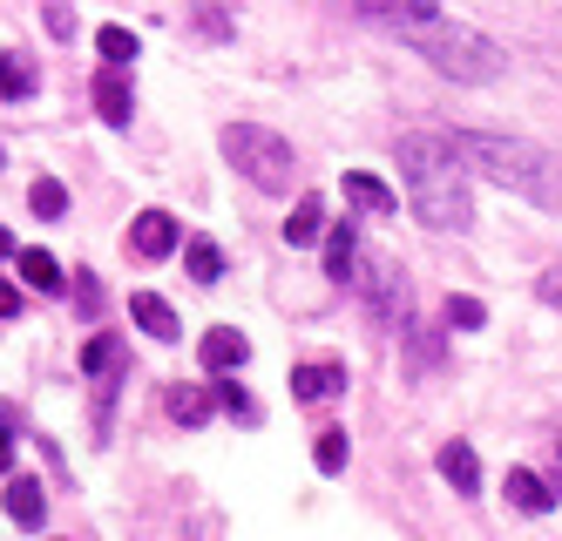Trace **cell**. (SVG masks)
Segmentation results:
<instances>
[{
  "label": "cell",
  "mask_w": 562,
  "mask_h": 541,
  "mask_svg": "<svg viewBox=\"0 0 562 541\" xmlns=\"http://www.w3.org/2000/svg\"><path fill=\"white\" fill-rule=\"evenodd\" d=\"M224 156H231V170L245 177V183H258L265 196H285L292 190V143L278 136V129H265V122H224Z\"/></svg>",
  "instance_id": "4"
},
{
  "label": "cell",
  "mask_w": 562,
  "mask_h": 541,
  "mask_svg": "<svg viewBox=\"0 0 562 541\" xmlns=\"http://www.w3.org/2000/svg\"><path fill=\"white\" fill-rule=\"evenodd\" d=\"M448 149L468 177H488L515 196L542 203V211H562V156H549L542 143L495 136V129H448Z\"/></svg>",
  "instance_id": "2"
},
{
  "label": "cell",
  "mask_w": 562,
  "mask_h": 541,
  "mask_svg": "<svg viewBox=\"0 0 562 541\" xmlns=\"http://www.w3.org/2000/svg\"><path fill=\"white\" fill-rule=\"evenodd\" d=\"M0 258H14V237L8 230H0Z\"/></svg>",
  "instance_id": "31"
},
{
  "label": "cell",
  "mask_w": 562,
  "mask_h": 541,
  "mask_svg": "<svg viewBox=\"0 0 562 541\" xmlns=\"http://www.w3.org/2000/svg\"><path fill=\"white\" fill-rule=\"evenodd\" d=\"M34 95V68H21L14 55H0V102H21Z\"/></svg>",
  "instance_id": "23"
},
{
  "label": "cell",
  "mask_w": 562,
  "mask_h": 541,
  "mask_svg": "<svg viewBox=\"0 0 562 541\" xmlns=\"http://www.w3.org/2000/svg\"><path fill=\"white\" fill-rule=\"evenodd\" d=\"M130 81H123V68H102L95 75V115L109 122V129H130Z\"/></svg>",
  "instance_id": "8"
},
{
  "label": "cell",
  "mask_w": 562,
  "mask_h": 541,
  "mask_svg": "<svg viewBox=\"0 0 562 541\" xmlns=\"http://www.w3.org/2000/svg\"><path fill=\"white\" fill-rule=\"evenodd\" d=\"M196 359H204V372H237V365L251 359V339L237 325H211L204 346H196Z\"/></svg>",
  "instance_id": "6"
},
{
  "label": "cell",
  "mask_w": 562,
  "mask_h": 541,
  "mask_svg": "<svg viewBox=\"0 0 562 541\" xmlns=\"http://www.w3.org/2000/svg\"><path fill=\"white\" fill-rule=\"evenodd\" d=\"M346 453H352L346 427H318V447H312V461H318V474H339V467H346Z\"/></svg>",
  "instance_id": "20"
},
{
  "label": "cell",
  "mask_w": 562,
  "mask_h": 541,
  "mask_svg": "<svg viewBox=\"0 0 562 541\" xmlns=\"http://www.w3.org/2000/svg\"><path fill=\"white\" fill-rule=\"evenodd\" d=\"M183 264H190L196 284H217V278H224V251H217L211 237H190V244H183Z\"/></svg>",
  "instance_id": "19"
},
{
  "label": "cell",
  "mask_w": 562,
  "mask_h": 541,
  "mask_svg": "<svg viewBox=\"0 0 562 541\" xmlns=\"http://www.w3.org/2000/svg\"><path fill=\"white\" fill-rule=\"evenodd\" d=\"M8 312H21V291H14V284H0V318H8Z\"/></svg>",
  "instance_id": "30"
},
{
  "label": "cell",
  "mask_w": 562,
  "mask_h": 541,
  "mask_svg": "<svg viewBox=\"0 0 562 541\" xmlns=\"http://www.w3.org/2000/svg\"><path fill=\"white\" fill-rule=\"evenodd\" d=\"M0 474H14V433H8V406H0Z\"/></svg>",
  "instance_id": "27"
},
{
  "label": "cell",
  "mask_w": 562,
  "mask_h": 541,
  "mask_svg": "<svg viewBox=\"0 0 562 541\" xmlns=\"http://www.w3.org/2000/svg\"><path fill=\"white\" fill-rule=\"evenodd\" d=\"M115 365H123V339H115V331H95V339L82 346V372H89V380H102V386H115L109 380Z\"/></svg>",
  "instance_id": "15"
},
{
  "label": "cell",
  "mask_w": 562,
  "mask_h": 541,
  "mask_svg": "<svg viewBox=\"0 0 562 541\" xmlns=\"http://www.w3.org/2000/svg\"><path fill=\"white\" fill-rule=\"evenodd\" d=\"M333 393H346V365H299L292 372V399H305V406H318V399H333Z\"/></svg>",
  "instance_id": "9"
},
{
  "label": "cell",
  "mask_w": 562,
  "mask_h": 541,
  "mask_svg": "<svg viewBox=\"0 0 562 541\" xmlns=\"http://www.w3.org/2000/svg\"><path fill=\"white\" fill-rule=\"evenodd\" d=\"M400 183H407V203L427 230H468L474 203H468V170L454 162L448 136L434 129H407L400 136Z\"/></svg>",
  "instance_id": "3"
},
{
  "label": "cell",
  "mask_w": 562,
  "mask_h": 541,
  "mask_svg": "<svg viewBox=\"0 0 562 541\" xmlns=\"http://www.w3.org/2000/svg\"><path fill=\"white\" fill-rule=\"evenodd\" d=\"M42 14H48V34H75V21H68V8H61V0H48Z\"/></svg>",
  "instance_id": "28"
},
{
  "label": "cell",
  "mask_w": 562,
  "mask_h": 541,
  "mask_svg": "<svg viewBox=\"0 0 562 541\" xmlns=\"http://www.w3.org/2000/svg\"><path fill=\"white\" fill-rule=\"evenodd\" d=\"M211 406H217L211 386H170V420H183V427H204Z\"/></svg>",
  "instance_id": "16"
},
{
  "label": "cell",
  "mask_w": 562,
  "mask_h": 541,
  "mask_svg": "<svg viewBox=\"0 0 562 541\" xmlns=\"http://www.w3.org/2000/svg\"><path fill=\"white\" fill-rule=\"evenodd\" d=\"M481 318H488V312H481V298H448V325L454 331H474Z\"/></svg>",
  "instance_id": "26"
},
{
  "label": "cell",
  "mask_w": 562,
  "mask_h": 541,
  "mask_svg": "<svg viewBox=\"0 0 562 541\" xmlns=\"http://www.w3.org/2000/svg\"><path fill=\"white\" fill-rule=\"evenodd\" d=\"M217 406H224V413H237V420H258V406H251V393L237 386V380H217Z\"/></svg>",
  "instance_id": "25"
},
{
  "label": "cell",
  "mask_w": 562,
  "mask_h": 541,
  "mask_svg": "<svg viewBox=\"0 0 562 541\" xmlns=\"http://www.w3.org/2000/svg\"><path fill=\"white\" fill-rule=\"evenodd\" d=\"M555 501H562V481H555Z\"/></svg>",
  "instance_id": "32"
},
{
  "label": "cell",
  "mask_w": 562,
  "mask_h": 541,
  "mask_svg": "<svg viewBox=\"0 0 562 541\" xmlns=\"http://www.w3.org/2000/svg\"><path fill=\"white\" fill-rule=\"evenodd\" d=\"M14 264H21V278H27L34 291H61V264H55L48 251H21Z\"/></svg>",
  "instance_id": "21"
},
{
  "label": "cell",
  "mask_w": 562,
  "mask_h": 541,
  "mask_svg": "<svg viewBox=\"0 0 562 541\" xmlns=\"http://www.w3.org/2000/svg\"><path fill=\"white\" fill-rule=\"evenodd\" d=\"M352 264H359V237H352V224H333L326 230V278L352 284Z\"/></svg>",
  "instance_id": "13"
},
{
  "label": "cell",
  "mask_w": 562,
  "mask_h": 541,
  "mask_svg": "<svg viewBox=\"0 0 562 541\" xmlns=\"http://www.w3.org/2000/svg\"><path fill=\"white\" fill-rule=\"evenodd\" d=\"M130 318L149 331V339H177V331H183V325H177V312L156 298V291H136V298H130Z\"/></svg>",
  "instance_id": "12"
},
{
  "label": "cell",
  "mask_w": 562,
  "mask_h": 541,
  "mask_svg": "<svg viewBox=\"0 0 562 541\" xmlns=\"http://www.w3.org/2000/svg\"><path fill=\"white\" fill-rule=\"evenodd\" d=\"M130 244H136V258H170L177 244H183V230H177L170 211H143L136 230H130Z\"/></svg>",
  "instance_id": "7"
},
{
  "label": "cell",
  "mask_w": 562,
  "mask_h": 541,
  "mask_svg": "<svg viewBox=\"0 0 562 541\" xmlns=\"http://www.w3.org/2000/svg\"><path fill=\"white\" fill-rule=\"evenodd\" d=\"M555 447H562V440H555Z\"/></svg>",
  "instance_id": "33"
},
{
  "label": "cell",
  "mask_w": 562,
  "mask_h": 541,
  "mask_svg": "<svg viewBox=\"0 0 562 541\" xmlns=\"http://www.w3.org/2000/svg\"><path fill=\"white\" fill-rule=\"evenodd\" d=\"M359 14L393 27L434 75H448V81H474L481 89V81H502V68H508L502 41H488L481 27H468L454 14H440L434 0H359Z\"/></svg>",
  "instance_id": "1"
},
{
  "label": "cell",
  "mask_w": 562,
  "mask_h": 541,
  "mask_svg": "<svg viewBox=\"0 0 562 541\" xmlns=\"http://www.w3.org/2000/svg\"><path fill=\"white\" fill-rule=\"evenodd\" d=\"M318 230H326V196H299L292 217H285V244L299 251V244H312Z\"/></svg>",
  "instance_id": "14"
},
{
  "label": "cell",
  "mask_w": 562,
  "mask_h": 541,
  "mask_svg": "<svg viewBox=\"0 0 562 541\" xmlns=\"http://www.w3.org/2000/svg\"><path fill=\"white\" fill-rule=\"evenodd\" d=\"M27 203H34V217H48V224H55V217L68 211V190H61L55 177H42V183H34V190H27Z\"/></svg>",
  "instance_id": "24"
},
{
  "label": "cell",
  "mask_w": 562,
  "mask_h": 541,
  "mask_svg": "<svg viewBox=\"0 0 562 541\" xmlns=\"http://www.w3.org/2000/svg\"><path fill=\"white\" fill-rule=\"evenodd\" d=\"M346 196L359 203V211H380V217H386V211H400V196H393L380 177H367V170H352V177H346Z\"/></svg>",
  "instance_id": "18"
},
{
  "label": "cell",
  "mask_w": 562,
  "mask_h": 541,
  "mask_svg": "<svg viewBox=\"0 0 562 541\" xmlns=\"http://www.w3.org/2000/svg\"><path fill=\"white\" fill-rule=\"evenodd\" d=\"M8 515H14L21 528H42V515H48V501H42V487H34L27 474H14V481H8Z\"/></svg>",
  "instance_id": "17"
},
{
  "label": "cell",
  "mask_w": 562,
  "mask_h": 541,
  "mask_svg": "<svg viewBox=\"0 0 562 541\" xmlns=\"http://www.w3.org/2000/svg\"><path fill=\"white\" fill-rule=\"evenodd\" d=\"M440 481H448L454 494H481V461H474L468 440H448V447H440Z\"/></svg>",
  "instance_id": "10"
},
{
  "label": "cell",
  "mask_w": 562,
  "mask_h": 541,
  "mask_svg": "<svg viewBox=\"0 0 562 541\" xmlns=\"http://www.w3.org/2000/svg\"><path fill=\"white\" fill-rule=\"evenodd\" d=\"M95 48H102L109 68H130V61H136V34H130V27H102V34H95Z\"/></svg>",
  "instance_id": "22"
},
{
  "label": "cell",
  "mask_w": 562,
  "mask_h": 541,
  "mask_svg": "<svg viewBox=\"0 0 562 541\" xmlns=\"http://www.w3.org/2000/svg\"><path fill=\"white\" fill-rule=\"evenodd\" d=\"M508 501H515L521 515H549V508H555V487H549L542 474H529V467H508Z\"/></svg>",
  "instance_id": "11"
},
{
  "label": "cell",
  "mask_w": 562,
  "mask_h": 541,
  "mask_svg": "<svg viewBox=\"0 0 562 541\" xmlns=\"http://www.w3.org/2000/svg\"><path fill=\"white\" fill-rule=\"evenodd\" d=\"M542 298H549V305H562V264H555V271L542 278Z\"/></svg>",
  "instance_id": "29"
},
{
  "label": "cell",
  "mask_w": 562,
  "mask_h": 541,
  "mask_svg": "<svg viewBox=\"0 0 562 541\" xmlns=\"http://www.w3.org/2000/svg\"><path fill=\"white\" fill-rule=\"evenodd\" d=\"M352 291H359V305H367L380 325H400V331H407L414 298H407V278H400V264H393V258L359 251V264H352Z\"/></svg>",
  "instance_id": "5"
}]
</instances>
